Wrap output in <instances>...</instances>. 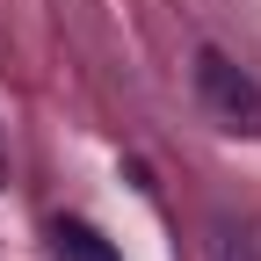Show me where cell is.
Listing matches in <instances>:
<instances>
[{
  "mask_svg": "<svg viewBox=\"0 0 261 261\" xmlns=\"http://www.w3.org/2000/svg\"><path fill=\"white\" fill-rule=\"evenodd\" d=\"M51 247H58V261H116V247L94 232L87 218H58L51 225Z\"/></svg>",
  "mask_w": 261,
  "mask_h": 261,
  "instance_id": "2",
  "label": "cell"
},
{
  "mask_svg": "<svg viewBox=\"0 0 261 261\" xmlns=\"http://www.w3.org/2000/svg\"><path fill=\"white\" fill-rule=\"evenodd\" d=\"M218 261H254V254H247V247H225V254H218Z\"/></svg>",
  "mask_w": 261,
  "mask_h": 261,
  "instance_id": "3",
  "label": "cell"
},
{
  "mask_svg": "<svg viewBox=\"0 0 261 261\" xmlns=\"http://www.w3.org/2000/svg\"><path fill=\"white\" fill-rule=\"evenodd\" d=\"M196 94H203V109L218 116V130L261 138V87H254L225 51H196Z\"/></svg>",
  "mask_w": 261,
  "mask_h": 261,
  "instance_id": "1",
  "label": "cell"
}]
</instances>
